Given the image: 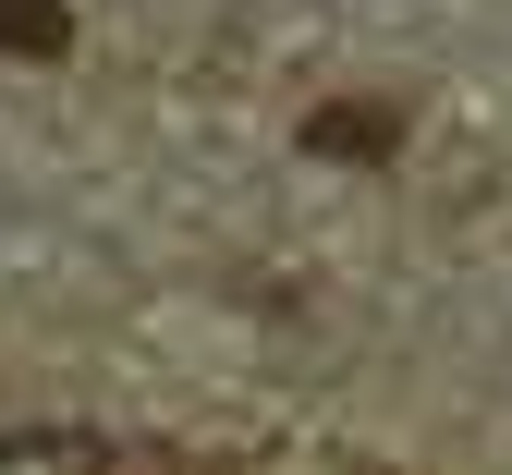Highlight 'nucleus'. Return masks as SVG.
<instances>
[{"label":"nucleus","mask_w":512,"mask_h":475,"mask_svg":"<svg viewBox=\"0 0 512 475\" xmlns=\"http://www.w3.org/2000/svg\"><path fill=\"white\" fill-rule=\"evenodd\" d=\"M305 159L391 171V159H403V110H391V98H330V110H305Z\"/></svg>","instance_id":"f257e3e1"},{"label":"nucleus","mask_w":512,"mask_h":475,"mask_svg":"<svg viewBox=\"0 0 512 475\" xmlns=\"http://www.w3.org/2000/svg\"><path fill=\"white\" fill-rule=\"evenodd\" d=\"M0 49L13 61H61L74 49V0H0Z\"/></svg>","instance_id":"f03ea898"}]
</instances>
